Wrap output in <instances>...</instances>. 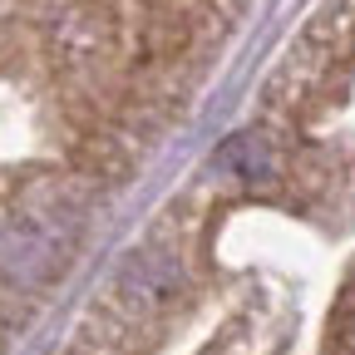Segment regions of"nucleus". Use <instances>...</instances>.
I'll use <instances>...</instances> for the list:
<instances>
[{
	"mask_svg": "<svg viewBox=\"0 0 355 355\" xmlns=\"http://www.w3.org/2000/svg\"><path fill=\"white\" fill-rule=\"evenodd\" d=\"M222 168H232L247 183H261V178L272 173V148H266L257 133H237V139L222 144Z\"/></svg>",
	"mask_w": 355,
	"mask_h": 355,
	"instance_id": "nucleus-2",
	"label": "nucleus"
},
{
	"mask_svg": "<svg viewBox=\"0 0 355 355\" xmlns=\"http://www.w3.org/2000/svg\"><path fill=\"white\" fill-rule=\"evenodd\" d=\"M173 282H178V272H173V261L168 257H139L123 272V291L139 301V306H153V301H163L168 291H173Z\"/></svg>",
	"mask_w": 355,
	"mask_h": 355,
	"instance_id": "nucleus-1",
	"label": "nucleus"
}]
</instances>
